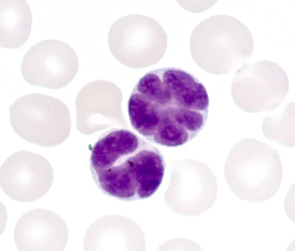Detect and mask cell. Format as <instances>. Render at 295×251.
I'll use <instances>...</instances> for the list:
<instances>
[{
  "label": "cell",
  "mask_w": 295,
  "mask_h": 251,
  "mask_svg": "<svg viewBox=\"0 0 295 251\" xmlns=\"http://www.w3.org/2000/svg\"><path fill=\"white\" fill-rule=\"evenodd\" d=\"M9 115L11 126L19 136L41 146L60 144L69 133V109L51 96L32 93L19 98L9 107Z\"/></svg>",
  "instance_id": "277c9868"
},
{
  "label": "cell",
  "mask_w": 295,
  "mask_h": 251,
  "mask_svg": "<svg viewBox=\"0 0 295 251\" xmlns=\"http://www.w3.org/2000/svg\"><path fill=\"white\" fill-rule=\"evenodd\" d=\"M79 61L74 49L62 40H43L24 54L21 70L29 84L52 89L70 83L78 71Z\"/></svg>",
  "instance_id": "ba28073f"
},
{
  "label": "cell",
  "mask_w": 295,
  "mask_h": 251,
  "mask_svg": "<svg viewBox=\"0 0 295 251\" xmlns=\"http://www.w3.org/2000/svg\"><path fill=\"white\" fill-rule=\"evenodd\" d=\"M132 166L137 183L138 198L150 197L163 178L164 168L161 154L156 148L147 144L133 156Z\"/></svg>",
  "instance_id": "7c38bea8"
},
{
  "label": "cell",
  "mask_w": 295,
  "mask_h": 251,
  "mask_svg": "<svg viewBox=\"0 0 295 251\" xmlns=\"http://www.w3.org/2000/svg\"><path fill=\"white\" fill-rule=\"evenodd\" d=\"M14 238L21 251H61L65 246L67 231L60 216L49 209L29 211L19 219Z\"/></svg>",
  "instance_id": "30bf717a"
},
{
  "label": "cell",
  "mask_w": 295,
  "mask_h": 251,
  "mask_svg": "<svg viewBox=\"0 0 295 251\" xmlns=\"http://www.w3.org/2000/svg\"><path fill=\"white\" fill-rule=\"evenodd\" d=\"M108 44L114 57L131 68H147L158 62L166 51V34L156 21L139 14L126 15L112 25Z\"/></svg>",
  "instance_id": "5b68a950"
},
{
  "label": "cell",
  "mask_w": 295,
  "mask_h": 251,
  "mask_svg": "<svg viewBox=\"0 0 295 251\" xmlns=\"http://www.w3.org/2000/svg\"><path fill=\"white\" fill-rule=\"evenodd\" d=\"M207 102L198 79L180 69L152 70L138 81L127 110L134 128L147 139L175 147L194 138L206 118Z\"/></svg>",
  "instance_id": "6da1fadb"
},
{
  "label": "cell",
  "mask_w": 295,
  "mask_h": 251,
  "mask_svg": "<svg viewBox=\"0 0 295 251\" xmlns=\"http://www.w3.org/2000/svg\"><path fill=\"white\" fill-rule=\"evenodd\" d=\"M32 17L24 0L0 1V45L3 48H17L27 40Z\"/></svg>",
  "instance_id": "8fae6325"
},
{
  "label": "cell",
  "mask_w": 295,
  "mask_h": 251,
  "mask_svg": "<svg viewBox=\"0 0 295 251\" xmlns=\"http://www.w3.org/2000/svg\"><path fill=\"white\" fill-rule=\"evenodd\" d=\"M278 111L268 113L262 124L268 139L288 147L295 146V105L290 102Z\"/></svg>",
  "instance_id": "4fadbf2b"
},
{
  "label": "cell",
  "mask_w": 295,
  "mask_h": 251,
  "mask_svg": "<svg viewBox=\"0 0 295 251\" xmlns=\"http://www.w3.org/2000/svg\"><path fill=\"white\" fill-rule=\"evenodd\" d=\"M0 186L9 197L19 202L35 201L51 186L53 171L42 155L22 151L12 154L0 167Z\"/></svg>",
  "instance_id": "9c48e42d"
},
{
  "label": "cell",
  "mask_w": 295,
  "mask_h": 251,
  "mask_svg": "<svg viewBox=\"0 0 295 251\" xmlns=\"http://www.w3.org/2000/svg\"><path fill=\"white\" fill-rule=\"evenodd\" d=\"M233 100L250 113L273 110L289 90V79L278 64L267 60L244 64L236 70L231 85Z\"/></svg>",
  "instance_id": "8992f818"
},
{
  "label": "cell",
  "mask_w": 295,
  "mask_h": 251,
  "mask_svg": "<svg viewBox=\"0 0 295 251\" xmlns=\"http://www.w3.org/2000/svg\"><path fill=\"white\" fill-rule=\"evenodd\" d=\"M254 41L247 27L239 20L226 14L213 16L194 28L190 48L194 62L213 74L231 72L248 61Z\"/></svg>",
  "instance_id": "7a4b0ae2"
},
{
  "label": "cell",
  "mask_w": 295,
  "mask_h": 251,
  "mask_svg": "<svg viewBox=\"0 0 295 251\" xmlns=\"http://www.w3.org/2000/svg\"><path fill=\"white\" fill-rule=\"evenodd\" d=\"M226 181L240 199L259 202L278 191L283 172L278 151L253 138L239 141L231 149L224 165Z\"/></svg>",
  "instance_id": "3957f363"
},
{
  "label": "cell",
  "mask_w": 295,
  "mask_h": 251,
  "mask_svg": "<svg viewBox=\"0 0 295 251\" xmlns=\"http://www.w3.org/2000/svg\"><path fill=\"white\" fill-rule=\"evenodd\" d=\"M217 183L205 164L186 159L174 164L167 202L176 213L193 216L209 210L217 196Z\"/></svg>",
  "instance_id": "52a82bcc"
}]
</instances>
